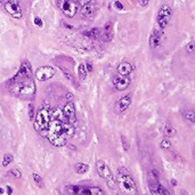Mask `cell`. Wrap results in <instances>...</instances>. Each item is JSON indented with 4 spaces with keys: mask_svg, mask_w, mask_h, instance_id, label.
<instances>
[{
    "mask_svg": "<svg viewBox=\"0 0 195 195\" xmlns=\"http://www.w3.org/2000/svg\"><path fill=\"white\" fill-rule=\"evenodd\" d=\"M7 88L12 95L20 99L34 100L37 87L32 76V65L29 60L22 62L18 72L8 81Z\"/></svg>",
    "mask_w": 195,
    "mask_h": 195,
    "instance_id": "6da1fadb",
    "label": "cell"
},
{
    "mask_svg": "<svg viewBox=\"0 0 195 195\" xmlns=\"http://www.w3.org/2000/svg\"><path fill=\"white\" fill-rule=\"evenodd\" d=\"M76 134V127L68 123L64 118H53L48 126L45 137L55 147H62Z\"/></svg>",
    "mask_w": 195,
    "mask_h": 195,
    "instance_id": "7a4b0ae2",
    "label": "cell"
},
{
    "mask_svg": "<svg viewBox=\"0 0 195 195\" xmlns=\"http://www.w3.org/2000/svg\"><path fill=\"white\" fill-rule=\"evenodd\" d=\"M116 185H119L120 189L124 195H137V185L130 172L124 167H120L118 169Z\"/></svg>",
    "mask_w": 195,
    "mask_h": 195,
    "instance_id": "3957f363",
    "label": "cell"
},
{
    "mask_svg": "<svg viewBox=\"0 0 195 195\" xmlns=\"http://www.w3.org/2000/svg\"><path fill=\"white\" fill-rule=\"evenodd\" d=\"M50 121H52V111L45 107L39 108L34 115V122H33L36 131L45 137L46 130H47Z\"/></svg>",
    "mask_w": 195,
    "mask_h": 195,
    "instance_id": "277c9868",
    "label": "cell"
},
{
    "mask_svg": "<svg viewBox=\"0 0 195 195\" xmlns=\"http://www.w3.org/2000/svg\"><path fill=\"white\" fill-rule=\"evenodd\" d=\"M96 169H97L98 175H99L103 179L106 180V184H107L108 187L111 188V189H115L116 179L114 178V176H113L111 169H110V167H108L107 164L105 163L104 161L99 160V161L96 162Z\"/></svg>",
    "mask_w": 195,
    "mask_h": 195,
    "instance_id": "5b68a950",
    "label": "cell"
},
{
    "mask_svg": "<svg viewBox=\"0 0 195 195\" xmlns=\"http://www.w3.org/2000/svg\"><path fill=\"white\" fill-rule=\"evenodd\" d=\"M57 6L68 18H73L79 10V2L76 0H57Z\"/></svg>",
    "mask_w": 195,
    "mask_h": 195,
    "instance_id": "8992f818",
    "label": "cell"
},
{
    "mask_svg": "<svg viewBox=\"0 0 195 195\" xmlns=\"http://www.w3.org/2000/svg\"><path fill=\"white\" fill-rule=\"evenodd\" d=\"M98 12V5L96 0H90L87 4L81 5L80 9V16L84 20H92Z\"/></svg>",
    "mask_w": 195,
    "mask_h": 195,
    "instance_id": "52a82bcc",
    "label": "cell"
},
{
    "mask_svg": "<svg viewBox=\"0 0 195 195\" xmlns=\"http://www.w3.org/2000/svg\"><path fill=\"white\" fill-rule=\"evenodd\" d=\"M172 16V8L169 5H162L158 13V24L161 29H164L168 26V24L171 20Z\"/></svg>",
    "mask_w": 195,
    "mask_h": 195,
    "instance_id": "ba28073f",
    "label": "cell"
},
{
    "mask_svg": "<svg viewBox=\"0 0 195 195\" xmlns=\"http://www.w3.org/2000/svg\"><path fill=\"white\" fill-rule=\"evenodd\" d=\"M64 115V119L68 123L76 126V106L72 100H68V103L64 105V108L62 111Z\"/></svg>",
    "mask_w": 195,
    "mask_h": 195,
    "instance_id": "9c48e42d",
    "label": "cell"
},
{
    "mask_svg": "<svg viewBox=\"0 0 195 195\" xmlns=\"http://www.w3.org/2000/svg\"><path fill=\"white\" fill-rule=\"evenodd\" d=\"M36 78L39 81H47V80L52 79L53 76H55V68L49 65H44L40 66L36 71Z\"/></svg>",
    "mask_w": 195,
    "mask_h": 195,
    "instance_id": "30bf717a",
    "label": "cell"
},
{
    "mask_svg": "<svg viewBox=\"0 0 195 195\" xmlns=\"http://www.w3.org/2000/svg\"><path fill=\"white\" fill-rule=\"evenodd\" d=\"M131 79L129 76H115L113 79V86L118 92H123L130 87Z\"/></svg>",
    "mask_w": 195,
    "mask_h": 195,
    "instance_id": "8fae6325",
    "label": "cell"
},
{
    "mask_svg": "<svg viewBox=\"0 0 195 195\" xmlns=\"http://www.w3.org/2000/svg\"><path fill=\"white\" fill-rule=\"evenodd\" d=\"M5 10L9 14V15L16 18V20H20L23 17V12H22V8L18 4H14V2H9V1H6L4 4Z\"/></svg>",
    "mask_w": 195,
    "mask_h": 195,
    "instance_id": "7c38bea8",
    "label": "cell"
},
{
    "mask_svg": "<svg viewBox=\"0 0 195 195\" xmlns=\"http://www.w3.org/2000/svg\"><path fill=\"white\" fill-rule=\"evenodd\" d=\"M131 102H132V97L130 95L122 96L115 103L114 110H115L116 113H124V112L128 110V107L131 105Z\"/></svg>",
    "mask_w": 195,
    "mask_h": 195,
    "instance_id": "4fadbf2b",
    "label": "cell"
},
{
    "mask_svg": "<svg viewBox=\"0 0 195 195\" xmlns=\"http://www.w3.org/2000/svg\"><path fill=\"white\" fill-rule=\"evenodd\" d=\"M113 37H114V33H113V23L112 22H107V23L104 25L103 32L100 33L99 38L104 42H110V41H112Z\"/></svg>",
    "mask_w": 195,
    "mask_h": 195,
    "instance_id": "5bb4252c",
    "label": "cell"
},
{
    "mask_svg": "<svg viewBox=\"0 0 195 195\" xmlns=\"http://www.w3.org/2000/svg\"><path fill=\"white\" fill-rule=\"evenodd\" d=\"M161 39H162V33L159 30H153V32L150 36V39H148V44H150V47L151 48H158L161 45Z\"/></svg>",
    "mask_w": 195,
    "mask_h": 195,
    "instance_id": "9a60e30c",
    "label": "cell"
},
{
    "mask_svg": "<svg viewBox=\"0 0 195 195\" xmlns=\"http://www.w3.org/2000/svg\"><path fill=\"white\" fill-rule=\"evenodd\" d=\"M116 71H118V74L119 76H129L131 74L132 71H134V65L128 62H122L118 65L116 68Z\"/></svg>",
    "mask_w": 195,
    "mask_h": 195,
    "instance_id": "2e32d148",
    "label": "cell"
},
{
    "mask_svg": "<svg viewBox=\"0 0 195 195\" xmlns=\"http://www.w3.org/2000/svg\"><path fill=\"white\" fill-rule=\"evenodd\" d=\"M70 195H86V187L78 185H70L68 187Z\"/></svg>",
    "mask_w": 195,
    "mask_h": 195,
    "instance_id": "e0dca14e",
    "label": "cell"
},
{
    "mask_svg": "<svg viewBox=\"0 0 195 195\" xmlns=\"http://www.w3.org/2000/svg\"><path fill=\"white\" fill-rule=\"evenodd\" d=\"M181 115L184 119H186L189 122H195V112L192 108H184L181 110Z\"/></svg>",
    "mask_w": 195,
    "mask_h": 195,
    "instance_id": "ac0fdd59",
    "label": "cell"
},
{
    "mask_svg": "<svg viewBox=\"0 0 195 195\" xmlns=\"http://www.w3.org/2000/svg\"><path fill=\"white\" fill-rule=\"evenodd\" d=\"M84 34L86 37H88L89 39L92 40H96L98 39L100 37V30L97 28H94V29H90V30H88V31H84Z\"/></svg>",
    "mask_w": 195,
    "mask_h": 195,
    "instance_id": "d6986e66",
    "label": "cell"
},
{
    "mask_svg": "<svg viewBox=\"0 0 195 195\" xmlns=\"http://www.w3.org/2000/svg\"><path fill=\"white\" fill-rule=\"evenodd\" d=\"M86 195H104V192L98 186H92L86 187Z\"/></svg>",
    "mask_w": 195,
    "mask_h": 195,
    "instance_id": "ffe728a7",
    "label": "cell"
},
{
    "mask_svg": "<svg viewBox=\"0 0 195 195\" xmlns=\"http://www.w3.org/2000/svg\"><path fill=\"white\" fill-rule=\"evenodd\" d=\"M87 74H88V72L87 70H86L84 64L81 63L79 66H78V76H79L80 81H84V80L87 79Z\"/></svg>",
    "mask_w": 195,
    "mask_h": 195,
    "instance_id": "44dd1931",
    "label": "cell"
},
{
    "mask_svg": "<svg viewBox=\"0 0 195 195\" xmlns=\"http://www.w3.org/2000/svg\"><path fill=\"white\" fill-rule=\"evenodd\" d=\"M163 134L168 138L169 137H174V136H176V129L170 123H167L163 128Z\"/></svg>",
    "mask_w": 195,
    "mask_h": 195,
    "instance_id": "7402d4cb",
    "label": "cell"
},
{
    "mask_svg": "<svg viewBox=\"0 0 195 195\" xmlns=\"http://www.w3.org/2000/svg\"><path fill=\"white\" fill-rule=\"evenodd\" d=\"M89 169V166L87 163H84V162H79V163L76 164V171L79 174V175H84L88 171Z\"/></svg>",
    "mask_w": 195,
    "mask_h": 195,
    "instance_id": "603a6c76",
    "label": "cell"
},
{
    "mask_svg": "<svg viewBox=\"0 0 195 195\" xmlns=\"http://www.w3.org/2000/svg\"><path fill=\"white\" fill-rule=\"evenodd\" d=\"M13 160H14V158H13V155L10 153L5 154L4 159H2V167H8V166L13 162Z\"/></svg>",
    "mask_w": 195,
    "mask_h": 195,
    "instance_id": "cb8c5ba5",
    "label": "cell"
},
{
    "mask_svg": "<svg viewBox=\"0 0 195 195\" xmlns=\"http://www.w3.org/2000/svg\"><path fill=\"white\" fill-rule=\"evenodd\" d=\"M160 146H161V148H163V150H170L171 148V143H170L169 139H162L161 143H160Z\"/></svg>",
    "mask_w": 195,
    "mask_h": 195,
    "instance_id": "d4e9b609",
    "label": "cell"
},
{
    "mask_svg": "<svg viewBox=\"0 0 195 195\" xmlns=\"http://www.w3.org/2000/svg\"><path fill=\"white\" fill-rule=\"evenodd\" d=\"M33 180L36 181L37 184H38V186H40V187H44V180H42V178L40 177L38 174H33Z\"/></svg>",
    "mask_w": 195,
    "mask_h": 195,
    "instance_id": "484cf974",
    "label": "cell"
},
{
    "mask_svg": "<svg viewBox=\"0 0 195 195\" xmlns=\"http://www.w3.org/2000/svg\"><path fill=\"white\" fill-rule=\"evenodd\" d=\"M60 70H62V71L64 72V74H65V78H68V79L70 80V81H72V82H74V76L72 74L71 72H70V71H66V70H65L64 68H62V66H60Z\"/></svg>",
    "mask_w": 195,
    "mask_h": 195,
    "instance_id": "4316f807",
    "label": "cell"
},
{
    "mask_svg": "<svg viewBox=\"0 0 195 195\" xmlns=\"http://www.w3.org/2000/svg\"><path fill=\"white\" fill-rule=\"evenodd\" d=\"M194 50H195V44H194V41H191V42L186 46V52H187L188 54H193Z\"/></svg>",
    "mask_w": 195,
    "mask_h": 195,
    "instance_id": "83f0119b",
    "label": "cell"
},
{
    "mask_svg": "<svg viewBox=\"0 0 195 195\" xmlns=\"http://www.w3.org/2000/svg\"><path fill=\"white\" fill-rule=\"evenodd\" d=\"M121 143H122V146H123L124 151H129V143H128L127 138H126L123 135L121 136Z\"/></svg>",
    "mask_w": 195,
    "mask_h": 195,
    "instance_id": "f1b7e54d",
    "label": "cell"
},
{
    "mask_svg": "<svg viewBox=\"0 0 195 195\" xmlns=\"http://www.w3.org/2000/svg\"><path fill=\"white\" fill-rule=\"evenodd\" d=\"M9 174L12 176H14L15 178H21V177H22V172H21L18 169H13V170L9 171Z\"/></svg>",
    "mask_w": 195,
    "mask_h": 195,
    "instance_id": "f546056e",
    "label": "cell"
},
{
    "mask_svg": "<svg viewBox=\"0 0 195 195\" xmlns=\"http://www.w3.org/2000/svg\"><path fill=\"white\" fill-rule=\"evenodd\" d=\"M29 118H30V120L34 118V106H33V104L29 105Z\"/></svg>",
    "mask_w": 195,
    "mask_h": 195,
    "instance_id": "4dcf8cb0",
    "label": "cell"
},
{
    "mask_svg": "<svg viewBox=\"0 0 195 195\" xmlns=\"http://www.w3.org/2000/svg\"><path fill=\"white\" fill-rule=\"evenodd\" d=\"M34 24H36L37 26H40V28H42V26H44L42 20H41L40 17H36V18H34Z\"/></svg>",
    "mask_w": 195,
    "mask_h": 195,
    "instance_id": "1f68e13d",
    "label": "cell"
},
{
    "mask_svg": "<svg viewBox=\"0 0 195 195\" xmlns=\"http://www.w3.org/2000/svg\"><path fill=\"white\" fill-rule=\"evenodd\" d=\"M84 66H86V70H87V72H92V70H94V68H92V64L90 63V62H87V63L84 64Z\"/></svg>",
    "mask_w": 195,
    "mask_h": 195,
    "instance_id": "d6a6232c",
    "label": "cell"
},
{
    "mask_svg": "<svg viewBox=\"0 0 195 195\" xmlns=\"http://www.w3.org/2000/svg\"><path fill=\"white\" fill-rule=\"evenodd\" d=\"M148 2H150V0H138V4L142 7H146L148 5Z\"/></svg>",
    "mask_w": 195,
    "mask_h": 195,
    "instance_id": "836d02e7",
    "label": "cell"
},
{
    "mask_svg": "<svg viewBox=\"0 0 195 195\" xmlns=\"http://www.w3.org/2000/svg\"><path fill=\"white\" fill-rule=\"evenodd\" d=\"M114 6H115V8L116 9H119V10H122V9H123V5L121 4V2H120V1H115V2H114Z\"/></svg>",
    "mask_w": 195,
    "mask_h": 195,
    "instance_id": "e575fe53",
    "label": "cell"
},
{
    "mask_svg": "<svg viewBox=\"0 0 195 195\" xmlns=\"http://www.w3.org/2000/svg\"><path fill=\"white\" fill-rule=\"evenodd\" d=\"M6 189H7L8 195H12L13 194V189H12V187H10V186H7V188H6Z\"/></svg>",
    "mask_w": 195,
    "mask_h": 195,
    "instance_id": "d590c367",
    "label": "cell"
},
{
    "mask_svg": "<svg viewBox=\"0 0 195 195\" xmlns=\"http://www.w3.org/2000/svg\"><path fill=\"white\" fill-rule=\"evenodd\" d=\"M6 1H9V2H14V4H18V5H20L21 0H6Z\"/></svg>",
    "mask_w": 195,
    "mask_h": 195,
    "instance_id": "8d00e7d4",
    "label": "cell"
},
{
    "mask_svg": "<svg viewBox=\"0 0 195 195\" xmlns=\"http://www.w3.org/2000/svg\"><path fill=\"white\" fill-rule=\"evenodd\" d=\"M90 0H79L80 5H84V4H87V2H89Z\"/></svg>",
    "mask_w": 195,
    "mask_h": 195,
    "instance_id": "74e56055",
    "label": "cell"
},
{
    "mask_svg": "<svg viewBox=\"0 0 195 195\" xmlns=\"http://www.w3.org/2000/svg\"><path fill=\"white\" fill-rule=\"evenodd\" d=\"M171 184H172V186H177V180L171 179Z\"/></svg>",
    "mask_w": 195,
    "mask_h": 195,
    "instance_id": "f35d334b",
    "label": "cell"
},
{
    "mask_svg": "<svg viewBox=\"0 0 195 195\" xmlns=\"http://www.w3.org/2000/svg\"><path fill=\"white\" fill-rule=\"evenodd\" d=\"M181 194H183V195H188V194H187V192L185 193V191H184V189H183V191H181Z\"/></svg>",
    "mask_w": 195,
    "mask_h": 195,
    "instance_id": "ab89813d",
    "label": "cell"
},
{
    "mask_svg": "<svg viewBox=\"0 0 195 195\" xmlns=\"http://www.w3.org/2000/svg\"><path fill=\"white\" fill-rule=\"evenodd\" d=\"M4 189H2V188H0V194H4Z\"/></svg>",
    "mask_w": 195,
    "mask_h": 195,
    "instance_id": "60d3db41",
    "label": "cell"
},
{
    "mask_svg": "<svg viewBox=\"0 0 195 195\" xmlns=\"http://www.w3.org/2000/svg\"><path fill=\"white\" fill-rule=\"evenodd\" d=\"M0 7H4V4H2V1L0 0Z\"/></svg>",
    "mask_w": 195,
    "mask_h": 195,
    "instance_id": "b9f144b4",
    "label": "cell"
}]
</instances>
